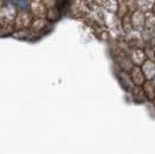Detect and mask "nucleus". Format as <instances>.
Returning <instances> with one entry per match:
<instances>
[{"instance_id": "obj_1", "label": "nucleus", "mask_w": 155, "mask_h": 154, "mask_svg": "<svg viewBox=\"0 0 155 154\" xmlns=\"http://www.w3.org/2000/svg\"><path fill=\"white\" fill-rule=\"evenodd\" d=\"M14 18H15V8L13 7V5L7 4L5 6H2V8L0 9V19H4V21L11 22Z\"/></svg>"}, {"instance_id": "obj_2", "label": "nucleus", "mask_w": 155, "mask_h": 154, "mask_svg": "<svg viewBox=\"0 0 155 154\" xmlns=\"http://www.w3.org/2000/svg\"><path fill=\"white\" fill-rule=\"evenodd\" d=\"M30 8L31 12L37 16H44L46 9H45V4L43 2V0H32L30 2Z\"/></svg>"}, {"instance_id": "obj_3", "label": "nucleus", "mask_w": 155, "mask_h": 154, "mask_svg": "<svg viewBox=\"0 0 155 154\" xmlns=\"http://www.w3.org/2000/svg\"><path fill=\"white\" fill-rule=\"evenodd\" d=\"M16 25L21 28H23V27H26V26H29L30 23H31V16H30V14H28L26 13V11L23 12V13H21L19 14L18 16H16Z\"/></svg>"}, {"instance_id": "obj_4", "label": "nucleus", "mask_w": 155, "mask_h": 154, "mask_svg": "<svg viewBox=\"0 0 155 154\" xmlns=\"http://www.w3.org/2000/svg\"><path fill=\"white\" fill-rule=\"evenodd\" d=\"M14 4L15 6L19 8L20 11L25 12V11H28L30 8V2L29 0H14Z\"/></svg>"}, {"instance_id": "obj_5", "label": "nucleus", "mask_w": 155, "mask_h": 154, "mask_svg": "<svg viewBox=\"0 0 155 154\" xmlns=\"http://www.w3.org/2000/svg\"><path fill=\"white\" fill-rule=\"evenodd\" d=\"M43 2L45 4V6L52 8V6L54 5V0H43Z\"/></svg>"}, {"instance_id": "obj_6", "label": "nucleus", "mask_w": 155, "mask_h": 154, "mask_svg": "<svg viewBox=\"0 0 155 154\" xmlns=\"http://www.w3.org/2000/svg\"><path fill=\"white\" fill-rule=\"evenodd\" d=\"M7 1H14V0H7Z\"/></svg>"}]
</instances>
